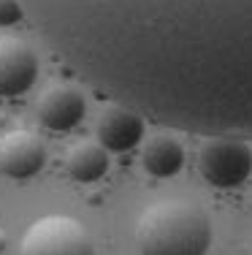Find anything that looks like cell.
Returning a JSON list of instances; mask_svg holds the SVG:
<instances>
[{"mask_svg": "<svg viewBox=\"0 0 252 255\" xmlns=\"http://www.w3.org/2000/svg\"><path fill=\"white\" fill-rule=\"evenodd\" d=\"M63 63L122 106L252 136V0H19Z\"/></svg>", "mask_w": 252, "mask_h": 255, "instance_id": "obj_1", "label": "cell"}, {"mask_svg": "<svg viewBox=\"0 0 252 255\" xmlns=\"http://www.w3.org/2000/svg\"><path fill=\"white\" fill-rule=\"evenodd\" d=\"M141 255H206L212 247V220L190 198H160L136 223Z\"/></svg>", "mask_w": 252, "mask_h": 255, "instance_id": "obj_2", "label": "cell"}, {"mask_svg": "<svg viewBox=\"0 0 252 255\" xmlns=\"http://www.w3.org/2000/svg\"><path fill=\"white\" fill-rule=\"evenodd\" d=\"M19 255H95V245L79 220L68 215H46L25 231Z\"/></svg>", "mask_w": 252, "mask_h": 255, "instance_id": "obj_3", "label": "cell"}, {"mask_svg": "<svg viewBox=\"0 0 252 255\" xmlns=\"http://www.w3.org/2000/svg\"><path fill=\"white\" fill-rule=\"evenodd\" d=\"M203 179L214 187H239L252 174V152L236 138H212L198 157Z\"/></svg>", "mask_w": 252, "mask_h": 255, "instance_id": "obj_4", "label": "cell"}, {"mask_svg": "<svg viewBox=\"0 0 252 255\" xmlns=\"http://www.w3.org/2000/svg\"><path fill=\"white\" fill-rule=\"evenodd\" d=\"M38 79V54L16 35H0V98L27 93Z\"/></svg>", "mask_w": 252, "mask_h": 255, "instance_id": "obj_5", "label": "cell"}, {"mask_svg": "<svg viewBox=\"0 0 252 255\" xmlns=\"http://www.w3.org/2000/svg\"><path fill=\"white\" fill-rule=\"evenodd\" d=\"M84 112H87L84 93L68 82L49 84L35 101V114H38L41 125L55 133H65L76 128L84 120Z\"/></svg>", "mask_w": 252, "mask_h": 255, "instance_id": "obj_6", "label": "cell"}, {"mask_svg": "<svg viewBox=\"0 0 252 255\" xmlns=\"http://www.w3.org/2000/svg\"><path fill=\"white\" fill-rule=\"evenodd\" d=\"M46 163V147L30 130H8L0 136V174L8 179H33Z\"/></svg>", "mask_w": 252, "mask_h": 255, "instance_id": "obj_7", "label": "cell"}, {"mask_svg": "<svg viewBox=\"0 0 252 255\" xmlns=\"http://www.w3.org/2000/svg\"><path fill=\"white\" fill-rule=\"evenodd\" d=\"M95 133L106 152H128L139 147L144 138V117L122 103H111L98 114Z\"/></svg>", "mask_w": 252, "mask_h": 255, "instance_id": "obj_8", "label": "cell"}, {"mask_svg": "<svg viewBox=\"0 0 252 255\" xmlns=\"http://www.w3.org/2000/svg\"><path fill=\"white\" fill-rule=\"evenodd\" d=\"M141 163H144L149 177L171 179V177H176L184 166V149L173 136H168V133H155V136H149V141L144 144Z\"/></svg>", "mask_w": 252, "mask_h": 255, "instance_id": "obj_9", "label": "cell"}, {"mask_svg": "<svg viewBox=\"0 0 252 255\" xmlns=\"http://www.w3.org/2000/svg\"><path fill=\"white\" fill-rule=\"evenodd\" d=\"M65 171L71 174V179L82 182V185H92V182L103 179L109 171V152L100 141L82 138L65 155Z\"/></svg>", "mask_w": 252, "mask_h": 255, "instance_id": "obj_10", "label": "cell"}, {"mask_svg": "<svg viewBox=\"0 0 252 255\" xmlns=\"http://www.w3.org/2000/svg\"><path fill=\"white\" fill-rule=\"evenodd\" d=\"M25 8L19 0H0V27H14L16 22H22Z\"/></svg>", "mask_w": 252, "mask_h": 255, "instance_id": "obj_11", "label": "cell"}]
</instances>
